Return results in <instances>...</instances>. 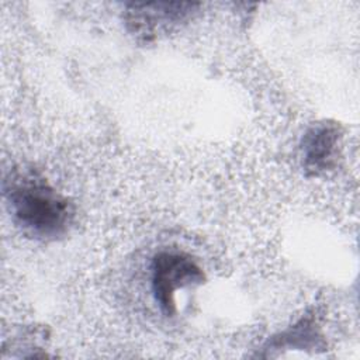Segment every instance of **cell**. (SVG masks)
Here are the masks:
<instances>
[{"label": "cell", "instance_id": "obj_1", "mask_svg": "<svg viewBox=\"0 0 360 360\" xmlns=\"http://www.w3.org/2000/svg\"><path fill=\"white\" fill-rule=\"evenodd\" d=\"M4 195L14 222L28 236L56 240L68 233L75 217L73 205L39 173L13 170L4 180Z\"/></svg>", "mask_w": 360, "mask_h": 360}, {"label": "cell", "instance_id": "obj_2", "mask_svg": "<svg viewBox=\"0 0 360 360\" xmlns=\"http://www.w3.org/2000/svg\"><path fill=\"white\" fill-rule=\"evenodd\" d=\"M150 270L153 297L166 316L176 314L174 294L179 288L201 284L205 280L195 260L181 252H159L152 260Z\"/></svg>", "mask_w": 360, "mask_h": 360}, {"label": "cell", "instance_id": "obj_4", "mask_svg": "<svg viewBox=\"0 0 360 360\" xmlns=\"http://www.w3.org/2000/svg\"><path fill=\"white\" fill-rule=\"evenodd\" d=\"M195 3H131L127 7L125 20L132 32L143 38L155 35L158 24L180 22L191 15Z\"/></svg>", "mask_w": 360, "mask_h": 360}, {"label": "cell", "instance_id": "obj_3", "mask_svg": "<svg viewBox=\"0 0 360 360\" xmlns=\"http://www.w3.org/2000/svg\"><path fill=\"white\" fill-rule=\"evenodd\" d=\"M342 131L336 122L312 125L302 138V166L308 176H319L332 169L338 159Z\"/></svg>", "mask_w": 360, "mask_h": 360}]
</instances>
